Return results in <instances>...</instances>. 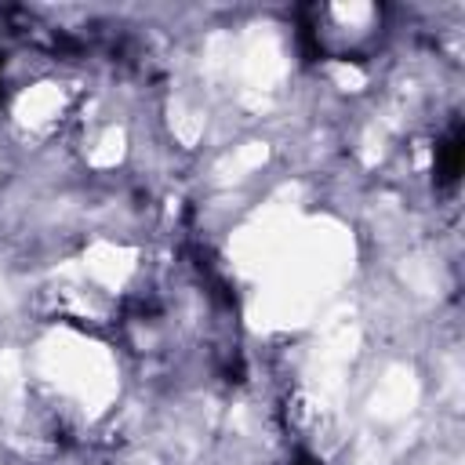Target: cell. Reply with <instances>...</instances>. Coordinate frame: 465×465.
I'll return each instance as SVG.
<instances>
[{"label": "cell", "mask_w": 465, "mask_h": 465, "mask_svg": "<svg viewBox=\"0 0 465 465\" xmlns=\"http://www.w3.org/2000/svg\"><path fill=\"white\" fill-rule=\"evenodd\" d=\"M298 465H316V461H298Z\"/></svg>", "instance_id": "6da1fadb"}]
</instances>
